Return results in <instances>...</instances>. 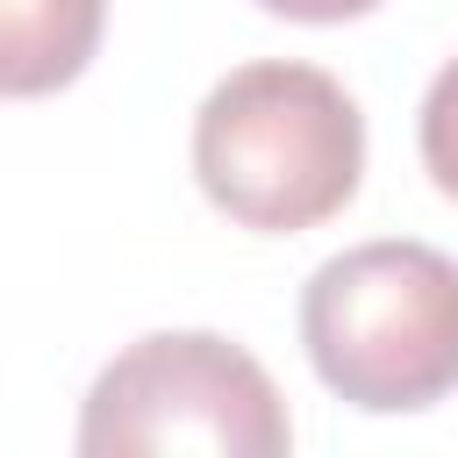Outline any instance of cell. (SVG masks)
I'll return each mask as SVG.
<instances>
[{
	"label": "cell",
	"mask_w": 458,
	"mask_h": 458,
	"mask_svg": "<svg viewBox=\"0 0 458 458\" xmlns=\"http://www.w3.org/2000/svg\"><path fill=\"white\" fill-rule=\"evenodd\" d=\"M358 172L365 114L315 64H236L193 114V179L243 229H315L358 193Z\"/></svg>",
	"instance_id": "1"
},
{
	"label": "cell",
	"mask_w": 458,
	"mask_h": 458,
	"mask_svg": "<svg viewBox=\"0 0 458 458\" xmlns=\"http://www.w3.org/2000/svg\"><path fill=\"white\" fill-rule=\"evenodd\" d=\"M301 344L351 408L401 415L444 401L458 386V258L386 236L315 265Z\"/></svg>",
	"instance_id": "2"
},
{
	"label": "cell",
	"mask_w": 458,
	"mask_h": 458,
	"mask_svg": "<svg viewBox=\"0 0 458 458\" xmlns=\"http://www.w3.org/2000/svg\"><path fill=\"white\" fill-rule=\"evenodd\" d=\"M286 444H293V422L272 372L215 329H157L129 344L93 379L79 415L86 458H136V451L279 458Z\"/></svg>",
	"instance_id": "3"
},
{
	"label": "cell",
	"mask_w": 458,
	"mask_h": 458,
	"mask_svg": "<svg viewBox=\"0 0 458 458\" xmlns=\"http://www.w3.org/2000/svg\"><path fill=\"white\" fill-rule=\"evenodd\" d=\"M107 29V0H0V93L36 100L72 86Z\"/></svg>",
	"instance_id": "4"
},
{
	"label": "cell",
	"mask_w": 458,
	"mask_h": 458,
	"mask_svg": "<svg viewBox=\"0 0 458 458\" xmlns=\"http://www.w3.org/2000/svg\"><path fill=\"white\" fill-rule=\"evenodd\" d=\"M415 143H422V165H429L437 193L458 200V57L429 79V93H422V122H415Z\"/></svg>",
	"instance_id": "5"
},
{
	"label": "cell",
	"mask_w": 458,
	"mask_h": 458,
	"mask_svg": "<svg viewBox=\"0 0 458 458\" xmlns=\"http://www.w3.org/2000/svg\"><path fill=\"white\" fill-rule=\"evenodd\" d=\"M258 7H272L286 21H351V14H372L379 0H258Z\"/></svg>",
	"instance_id": "6"
}]
</instances>
